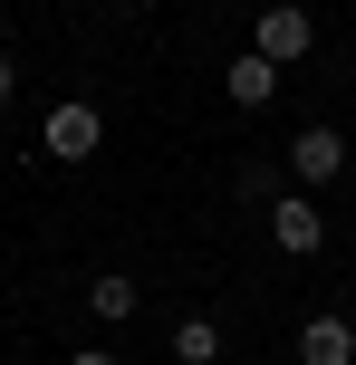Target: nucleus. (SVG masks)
<instances>
[{
	"label": "nucleus",
	"mask_w": 356,
	"mask_h": 365,
	"mask_svg": "<svg viewBox=\"0 0 356 365\" xmlns=\"http://www.w3.org/2000/svg\"><path fill=\"white\" fill-rule=\"evenodd\" d=\"M96 145H106L96 96H58V106L39 115V154H49V164H96Z\"/></svg>",
	"instance_id": "f257e3e1"
},
{
	"label": "nucleus",
	"mask_w": 356,
	"mask_h": 365,
	"mask_svg": "<svg viewBox=\"0 0 356 365\" xmlns=\"http://www.w3.org/2000/svg\"><path fill=\"white\" fill-rule=\"evenodd\" d=\"M270 212V240H280L289 259H318L327 250V212H318V192H280V202H260Z\"/></svg>",
	"instance_id": "f03ea898"
},
{
	"label": "nucleus",
	"mask_w": 356,
	"mask_h": 365,
	"mask_svg": "<svg viewBox=\"0 0 356 365\" xmlns=\"http://www.w3.org/2000/svg\"><path fill=\"white\" fill-rule=\"evenodd\" d=\"M289 173H299V192H327V182L347 173V135H337V125H308V135H289Z\"/></svg>",
	"instance_id": "7ed1b4c3"
},
{
	"label": "nucleus",
	"mask_w": 356,
	"mask_h": 365,
	"mask_svg": "<svg viewBox=\"0 0 356 365\" xmlns=\"http://www.w3.org/2000/svg\"><path fill=\"white\" fill-rule=\"evenodd\" d=\"M250 48L289 68V58H308V48H318V19H308L299 0H270V10H260V38H250Z\"/></svg>",
	"instance_id": "20e7f679"
},
{
	"label": "nucleus",
	"mask_w": 356,
	"mask_h": 365,
	"mask_svg": "<svg viewBox=\"0 0 356 365\" xmlns=\"http://www.w3.org/2000/svg\"><path fill=\"white\" fill-rule=\"evenodd\" d=\"M280 58H260V48H250V58H231V68H222V96H231V106H241V115H260L270 106V96H280Z\"/></svg>",
	"instance_id": "39448f33"
},
{
	"label": "nucleus",
	"mask_w": 356,
	"mask_h": 365,
	"mask_svg": "<svg viewBox=\"0 0 356 365\" xmlns=\"http://www.w3.org/2000/svg\"><path fill=\"white\" fill-rule=\"evenodd\" d=\"M299 365H356V317H308L299 327Z\"/></svg>",
	"instance_id": "423d86ee"
},
{
	"label": "nucleus",
	"mask_w": 356,
	"mask_h": 365,
	"mask_svg": "<svg viewBox=\"0 0 356 365\" xmlns=\"http://www.w3.org/2000/svg\"><path fill=\"white\" fill-rule=\"evenodd\" d=\"M135 308H145V289H135L126 269H96V279H87V317H96V327H126Z\"/></svg>",
	"instance_id": "0eeeda50"
},
{
	"label": "nucleus",
	"mask_w": 356,
	"mask_h": 365,
	"mask_svg": "<svg viewBox=\"0 0 356 365\" xmlns=\"http://www.w3.org/2000/svg\"><path fill=\"white\" fill-rule=\"evenodd\" d=\"M173 365H222V327L212 317H173Z\"/></svg>",
	"instance_id": "6e6552de"
},
{
	"label": "nucleus",
	"mask_w": 356,
	"mask_h": 365,
	"mask_svg": "<svg viewBox=\"0 0 356 365\" xmlns=\"http://www.w3.org/2000/svg\"><path fill=\"white\" fill-rule=\"evenodd\" d=\"M10 87H19V58H10V48H0V106H10Z\"/></svg>",
	"instance_id": "1a4fd4ad"
},
{
	"label": "nucleus",
	"mask_w": 356,
	"mask_h": 365,
	"mask_svg": "<svg viewBox=\"0 0 356 365\" xmlns=\"http://www.w3.org/2000/svg\"><path fill=\"white\" fill-rule=\"evenodd\" d=\"M68 365H116V346H77V356H68Z\"/></svg>",
	"instance_id": "9d476101"
},
{
	"label": "nucleus",
	"mask_w": 356,
	"mask_h": 365,
	"mask_svg": "<svg viewBox=\"0 0 356 365\" xmlns=\"http://www.w3.org/2000/svg\"><path fill=\"white\" fill-rule=\"evenodd\" d=\"M106 10H126V0H106Z\"/></svg>",
	"instance_id": "9b49d317"
}]
</instances>
